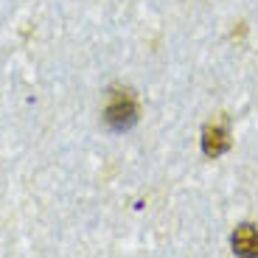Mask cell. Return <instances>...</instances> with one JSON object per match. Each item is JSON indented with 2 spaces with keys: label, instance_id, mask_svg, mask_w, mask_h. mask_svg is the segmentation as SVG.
Instances as JSON below:
<instances>
[{
  "label": "cell",
  "instance_id": "7a4b0ae2",
  "mask_svg": "<svg viewBox=\"0 0 258 258\" xmlns=\"http://www.w3.org/2000/svg\"><path fill=\"white\" fill-rule=\"evenodd\" d=\"M230 149V132H227V123H208L202 129V152L208 157H219Z\"/></svg>",
  "mask_w": 258,
  "mask_h": 258
},
{
  "label": "cell",
  "instance_id": "3957f363",
  "mask_svg": "<svg viewBox=\"0 0 258 258\" xmlns=\"http://www.w3.org/2000/svg\"><path fill=\"white\" fill-rule=\"evenodd\" d=\"M230 247L236 255L252 258L258 255V225H239L230 236Z\"/></svg>",
  "mask_w": 258,
  "mask_h": 258
},
{
  "label": "cell",
  "instance_id": "6da1fadb",
  "mask_svg": "<svg viewBox=\"0 0 258 258\" xmlns=\"http://www.w3.org/2000/svg\"><path fill=\"white\" fill-rule=\"evenodd\" d=\"M104 123L112 132H126L138 123V104L126 90H112V98L104 110Z\"/></svg>",
  "mask_w": 258,
  "mask_h": 258
}]
</instances>
